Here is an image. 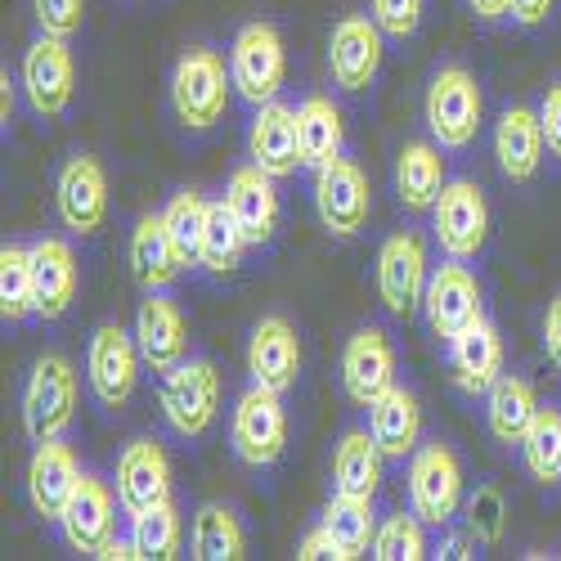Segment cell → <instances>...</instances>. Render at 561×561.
Wrapping results in <instances>:
<instances>
[{"mask_svg":"<svg viewBox=\"0 0 561 561\" xmlns=\"http://www.w3.org/2000/svg\"><path fill=\"white\" fill-rule=\"evenodd\" d=\"M382 445L373 432H346L333 449V490L351 499H373L382 485Z\"/></svg>","mask_w":561,"mask_h":561,"instance_id":"f546056e","label":"cell"},{"mask_svg":"<svg viewBox=\"0 0 561 561\" xmlns=\"http://www.w3.org/2000/svg\"><path fill=\"white\" fill-rule=\"evenodd\" d=\"M32 14H36V27L45 36H77L81 23H85V0H32Z\"/></svg>","mask_w":561,"mask_h":561,"instance_id":"b9f144b4","label":"cell"},{"mask_svg":"<svg viewBox=\"0 0 561 561\" xmlns=\"http://www.w3.org/2000/svg\"><path fill=\"white\" fill-rule=\"evenodd\" d=\"M139 342L135 333L117 329V323H104L90 337V351H85V378H90V391L104 409H122L130 396H135V382H139Z\"/></svg>","mask_w":561,"mask_h":561,"instance_id":"9c48e42d","label":"cell"},{"mask_svg":"<svg viewBox=\"0 0 561 561\" xmlns=\"http://www.w3.org/2000/svg\"><path fill=\"white\" fill-rule=\"evenodd\" d=\"M162 413L175 436L198 440L211 432L220 413V373L211 359H184L162 382Z\"/></svg>","mask_w":561,"mask_h":561,"instance_id":"5b68a950","label":"cell"},{"mask_svg":"<svg viewBox=\"0 0 561 561\" xmlns=\"http://www.w3.org/2000/svg\"><path fill=\"white\" fill-rule=\"evenodd\" d=\"M557 0H512V19H517L522 27H539L548 14H552Z\"/></svg>","mask_w":561,"mask_h":561,"instance_id":"7dc6e473","label":"cell"},{"mask_svg":"<svg viewBox=\"0 0 561 561\" xmlns=\"http://www.w3.org/2000/svg\"><path fill=\"white\" fill-rule=\"evenodd\" d=\"M194 557L198 561H239L248 557V535L229 507L207 503L194 517Z\"/></svg>","mask_w":561,"mask_h":561,"instance_id":"e575fe53","label":"cell"},{"mask_svg":"<svg viewBox=\"0 0 561 561\" xmlns=\"http://www.w3.org/2000/svg\"><path fill=\"white\" fill-rule=\"evenodd\" d=\"M180 535H184V526H180V512L171 499L130 517V539L145 561H171L180 552Z\"/></svg>","mask_w":561,"mask_h":561,"instance_id":"8d00e7d4","label":"cell"},{"mask_svg":"<svg viewBox=\"0 0 561 561\" xmlns=\"http://www.w3.org/2000/svg\"><path fill=\"white\" fill-rule=\"evenodd\" d=\"M117 503L122 499H113V490L100 477H81V485L72 490L64 517H59L68 548L85 552V557H100L117 535Z\"/></svg>","mask_w":561,"mask_h":561,"instance_id":"9a60e30c","label":"cell"},{"mask_svg":"<svg viewBox=\"0 0 561 561\" xmlns=\"http://www.w3.org/2000/svg\"><path fill=\"white\" fill-rule=\"evenodd\" d=\"M423 517L409 507L400 517H387L373 535V557L378 561H423L427 557V535H423Z\"/></svg>","mask_w":561,"mask_h":561,"instance_id":"ab89813d","label":"cell"},{"mask_svg":"<svg viewBox=\"0 0 561 561\" xmlns=\"http://www.w3.org/2000/svg\"><path fill=\"white\" fill-rule=\"evenodd\" d=\"M248 373L256 387L270 391H288L297 387V373H301V337L284 314H265L256 319L252 342H248Z\"/></svg>","mask_w":561,"mask_h":561,"instance_id":"e0dca14e","label":"cell"},{"mask_svg":"<svg viewBox=\"0 0 561 561\" xmlns=\"http://www.w3.org/2000/svg\"><path fill=\"white\" fill-rule=\"evenodd\" d=\"M225 203H229L233 216H239V225H243L252 248H261V243L274 239V229H278V194H274V175L270 171H261L256 162L252 167H239V171L229 175Z\"/></svg>","mask_w":561,"mask_h":561,"instance_id":"cb8c5ba5","label":"cell"},{"mask_svg":"<svg viewBox=\"0 0 561 561\" xmlns=\"http://www.w3.org/2000/svg\"><path fill=\"white\" fill-rule=\"evenodd\" d=\"M297 557H301V561H323V557L337 561V543L329 539V530H323V526H314V530L297 543Z\"/></svg>","mask_w":561,"mask_h":561,"instance_id":"bcb514c9","label":"cell"},{"mask_svg":"<svg viewBox=\"0 0 561 561\" xmlns=\"http://www.w3.org/2000/svg\"><path fill=\"white\" fill-rule=\"evenodd\" d=\"M162 220H167V229H171V239H175L184 265H198V256H203V229H207V203H203L194 190H180V194L167 203Z\"/></svg>","mask_w":561,"mask_h":561,"instance_id":"f35d334b","label":"cell"},{"mask_svg":"<svg viewBox=\"0 0 561 561\" xmlns=\"http://www.w3.org/2000/svg\"><path fill=\"white\" fill-rule=\"evenodd\" d=\"M117 499L130 517L171 499V458L158 440H130L117 454Z\"/></svg>","mask_w":561,"mask_h":561,"instance_id":"ffe728a7","label":"cell"},{"mask_svg":"<svg viewBox=\"0 0 561 561\" xmlns=\"http://www.w3.org/2000/svg\"><path fill=\"white\" fill-rule=\"evenodd\" d=\"M449 364H454L458 391L467 396H490V387L503 378V337L485 314L477 323H467L449 342Z\"/></svg>","mask_w":561,"mask_h":561,"instance_id":"603a6c76","label":"cell"},{"mask_svg":"<svg viewBox=\"0 0 561 561\" xmlns=\"http://www.w3.org/2000/svg\"><path fill=\"white\" fill-rule=\"evenodd\" d=\"M382 27L364 19V14H346L333 36H329V72L342 90H368L373 77L382 68Z\"/></svg>","mask_w":561,"mask_h":561,"instance_id":"2e32d148","label":"cell"},{"mask_svg":"<svg viewBox=\"0 0 561 561\" xmlns=\"http://www.w3.org/2000/svg\"><path fill=\"white\" fill-rule=\"evenodd\" d=\"M229 85H233V77L225 72V59L216 50L194 45V50L180 55V64L171 72V108L190 130H207L229 108Z\"/></svg>","mask_w":561,"mask_h":561,"instance_id":"6da1fadb","label":"cell"},{"mask_svg":"<svg viewBox=\"0 0 561 561\" xmlns=\"http://www.w3.org/2000/svg\"><path fill=\"white\" fill-rule=\"evenodd\" d=\"M248 233L239 225V216L229 211V203H207V229H203V256L198 265L211 270V274H229L243 265V252H248Z\"/></svg>","mask_w":561,"mask_h":561,"instance_id":"836d02e7","label":"cell"},{"mask_svg":"<svg viewBox=\"0 0 561 561\" xmlns=\"http://www.w3.org/2000/svg\"><path fill=\"white\" fill-rule=\"evenodd\" d=\"M427 278H432V261H427V243L417 233H391L378 252V297L391 314H413L423 306L427 293Z\"/></svg>","mask_w":561,"mask_h":561,"instance_id":"30bf717a","label":"cell"},{"mask_svg":"<svg viewBox=\"0 0 561 561\" xmlns=\"http://www.w3.org/2000/svg\"><path fill=\"white\" fill-rule=\"evenodd\" d=\"M368 207H373L368 180L351 158H337V162L314 171V211L329 233L355 239V233L368 225Z\"/></svg>","mask_w":561,"mask_h":561,"instance_id":"7c38bea8","label":"cell"},{"mask_svg":"<svg viewBox=\"0 0 561 561\" xmlns=\"http://www.w3.org/2000/svg\"><path fill=\"white\" fill-rule=\"evenodd\" d=\"M543 351L561 368V293L548 301V314H543Z\"/></svg>","mask_w":561,"mask_h":561,"instance_id":"f6af8a7d","label":"cell"},{"mask_svg":"<svg viewBox=\"0 0 561 561\" xmlns=\"http://www.w3.org/2000/svg\"><path fill=\"white\" fill-rule=\"evenodd\" d=\"M342 387L355 404H373L396 387V351L382 329H359L342 351Z\"/></svg>","mask_w":561,"mask_h":561,"instance_id":"ac0fdd59","label":"cell"},{"mask_svg":"<svg viewBox=\"0 0 561 561\" xmlns=\"http://www.w3.org/2000/svg\"><path fill=\"white\" fill-rule=\"evenodd\" d=\"M462 503V467L458 454L440 440L413 449L409 458V507L427 526H449V517Z\"/></svg>","mask_w":561,"mask_h":561,"instance_id":"52a82bcc","label":"cell"},{"mask_svg":"<svg viewBox=\"0 0 561 561\" xmlns=\"http://www.w3.org/2000/svg\"><path fill=\"white\" fill-rule=\"evenodd\" d=\"M368 432L387 458H413L417 436H423V404H417L413 391L391 387L387 396L368 404Z\"/></svg>","mask_w":561,"mask_h":561,"instance_id":"83f0119b","label":"cell"},{"mask_svg":"<svg viewBox=\"0 0 561 561\" xmlns=\"http://www.w3.org/2000/svg\"><path fill=\"white\" fill-rule=\"evenodd\" d=\"M319 526L329 530V539L337 543V561H355L364 552H373V499H351V494H333L323 507Z\"/></svg>","mask_w":561,"mask_h":561,"instance_id":"d6a6232c","label":"cell"},{"mask_svg":"<svg viewBox=\"0 0 561 561\" xmlns=\"http://www.w3.org/2000/svg\"><path fill=\"white\" fill-rule=\"evenodd\" d=\"M77 417V368L64 355H41L23 387V432L32 440H59Z\"/></svg>","mask_w":561,"mask_h":561,"instance_id":"3957f363","label":"cell"},{"mask_svg":"<svg viewBox=\"0 0 561 561\" xmlns=\"http://www.w3.org/2000/svg\"><path fill=\"white\" fill-rule=\"evenodd\" d=\"M432 220H436V243L449 261L481 256L485 233H490V203L472 180H449L432 207Z\"/></svg>","mask_w":561,"mask_h":561,"instance_id":"ba28073f","label":"cell"},{"mask_svg":"<svg viewBox=\"0 0 561 561\" xmlns=\"http://www.w3.org/2000/svg\"><path fill=\"white\" fill-rule=\"evenodd\" d=\"M55 207H59L64 229L77 233V239H85V233H95L104 225V216H108V175H104L100 158L77 153L59 167Z\"/></svg>","mask_w":561,"mask_h":561,"instance_id":"8fae6325","label":"cell"},{"mask_svg":"<svg viewBox=\"0 0 561 561\" xmlns=\"http://www.w3.org/2000/svg\"><path fill=\"white\" fill-rule=\"evenodd\" d=\"M81 467H77V454L59 440H36V454L27 462V499L36 507V517L45 522H59L64 507L72 499V490L81 485Z\"/></svg>","mask_w":561,"mask_h":561,"instance_id":"44dd1931","label":"cell"},{"mask_svg":"<svg viewBox=\"0 0 561 561\" xmlns=\"http://www.w3.org/2000/svg\"><path fill=\"white\" fill-rule=\"evenodd\" d=\"M507 530V503L499 485H477V494L467 499V535L477 543H499Z\"/></svg>","mask_w":561,"mask_h":561,"instance_id":"60d3db41","label":"cell"},{"mask_svg":"<svg viewBox=\"0 0 561 561\" xmlns=\"http://www.w3.org/2000/svg\"><path fill=\"white\" fill-rule=\"evenodd\" d=\"M32 278H36V314L64 319L77 297V256L64 239L32 243Z\"/></svg>","mask_w":561,"mask_h":561,"instance_id":"4316f807","label":"cell"},{"mask_svg":"<svg viewBox=\"0 0 561 561\" xmlns=\"http://www.w3.org/2000/svg\"><path fill=\"white\" fill-rule=\"evenodd\" d=\"M135 342L145 355V368L153 373H171L175 364L190 359V329H184L180 306L162 293H149V301L135 314Z\"/></svg>","mask_w":561,"mask_h":561,"instance_id":"7402d4cb","label":"cell"},{"mask_svg":"<svg viewBox=\"0 0 561 561\" xmlns=\"http://www.w3.org/2000/svg\"><path fill=\"white\" fill-rule=\"evenodd\" d=\"M248 153L261 171H270L274 180L293 175L297 167H306L301 158V126H297V108L288 104H261L256 117H252V130H248Z\"/></svg>","mask_w":561,"mask_h":561,"instance_id":"d6986e66","label":"cell"},{"mask_svg":"<svg viewBox=\"0 0 561 561\" xmlns=\"http://www.w3.org/2000/svg\"><path fill=\"white\" fill-rule=\"evenodd\" d=\"M539 417V396L526 378H512V373H503V378L490 387V409H485V423H490V436L499 445H522L530 423Z\"/></svg>","mask_w":561,"mask_h":561,"instance_id":"4dcf8cb0","label":"cell"},{"mask_svg":"<svg viewBox=\"0 0 561 561\" xmlns=\"http://www.w3.org/2000/svg\"><path fill=\"white\" fill-rule=\"evenodd\" d=\"M104 561H139V548H135V539H117L113 535V543L100 552Z\"/></svg>","mask_w":561,"mask_h":561,"instance_id":"681fc988","label":"cell"},{"mask_svg":"<svg viewBox=\"0 0 561 561\" xmlns=\"http://www.w3.org/2000/svg\"><path fill=\"white\" fill-rule=\"evenodd\" d=\"M297 126H301V158L306 167H329L342 158L346 149V117L333 100L323 95H310L301 108H297Z\"/></svg>","mask_w":561,"mask_h":561,"instance_id":"1f68e13d","label":"cell"},{"mask_svg":"<svg viewBox=\"0 0 561 561\" xmlns=\"http://www.w3.org/2000/svg\"><path fill=\"white\" fill-rule=\"evenodd\" d=\"M229 77H233V90H239L243 100H252L256 108L278 100V90L288 81L284 36L270 23H248L229 45Z\"/></svg>","mask_w":561,"mask_h":561,"instance_id":"277c9868","label":"cell"},{"mask_svg":"<svg viewBox=\"0 0 561 561\" xmlns=\"http://www.w3.org/2000/svg\"><path fill=\"white\" fill-rule=\"evenodd\" d=\"M373 23L391 41H409L423 23V0H373Z\"/></svg>","mask_w":561,"mask_h":561,"instance_id":"7bdbcfd3","label":"cell"},{"mask_svg":"<svg viewBox=\"0 0 561 561\" xmlns=\"http://www.w3.org/2000/svg\"><path fill=\"white\" fill-rule=\"evenodd\" d=\"M180 270H184V256H180V248L171 239L167 220L162 216H145L130 229V274H135V284L145 293H162L180 278Z\"/></svg>","mask_w":561,"mask_h":561,"instance_id":"484cf974","label":"cell"},{"mask_svg":"<svg viewBox=\"0 0 561 561\" xmlns=\"http://www.w3.org/2000/svg\"><path fill=\"white\" fill-rule=\"evenodd\" d=\"M23 90L41 117H64L77 95V68L64 36H36L23 55Z\"/></svg>","mask_w":561,"mask_h":561,"instance_id":"4fadbf2b","label":"cell"},{"mask_svg":"<svg viewBox=\"0 0 561 561\" xmlns=\"http://www.w3.org/2000/svg\"><path fill=\"white\" fill-rule=\"evenodd\" d=\"M445 158L427 139H409L396 158V194L404 203V211H432L440 190H445Z\"/></svg>","mask_w":561,"mask_h":561,"instance_id":"f1b7e54d","label":"cell"},{"mask_svg":"<svg viewBox=\"0 0 561 561\" xmlns=\"http://www.w3.org/2000/svg\"><path fill=\"white\" fill-rule=\"evenodd\" d=\"M229 445L248 467H274L288 449V409H284V391L270 387H248L233 404L229 417Z\"/></svg>","mask_w":561,"mask_h":561,"instance_id":"7a4b0ae2","label":"cell"},{"mask_svg":"<svg viewBox=\"0 0 561 561\" xmlns=\"http://www.w3.org/2000/svg\"><path fill=\"white\" fill-rule=\"evenodd\" d=\"M543 126H539V113L530 108H507L494 126V158H499V171L512 180V184H526L539 175V162H543Z\"/></svg>","mask_w":561,"mask_h":561,"instance_id":"d4e9b609","label":"cell"},{"mask_svg":"<svg viewBox=\"0 0 561 561\" xmlns=\"http://www.w3.org/2000/svg\"><path fill=\"white\" fill-rule=\"evenodd\" d=\"M467 5H472V14L485 19V23H499V19L512 14V0H467Z\"/></svg>","mask_w":561,"mask_h":561,"instance_id":"c3c4849f","label":"cell"},{"mask_svg":"<svg viewBox=\"0 0 561 561\" xmlns=\"http://www.w3.org/2000/svg\"><path fill=\"white\" fill-rule=\"evenodd\" d=\"M423 314L432 323V333L454 342L467 323L481 319V284L477 274L467 270V261H449L440 270H432L427 293H423Z\"/></svg>","mask_w":561,"mask_h":561,"instance_id":"5bb4252c","label":"cell"},{"mask_svg":"<svg viewBox=\"0 0 561 561\" xmlns=\"http://www.w3.org/2000/svg\"><path fill=\"white\" fill-rule=\"evenodd\" d=\"M0 314H5V323H23L27 314H36L32 248H19V243L0 248Z\"/></svg>","mask_w":561,"mask_h":561,"instance_id":"d590c367","label":"cell"},{"mask_svg":"<svg viewBox=\"0 0 561 561\" xmlns=\"http://www.w3.org/2000/svg\"><path fill=\"white\" fill-rule=\"evenodd\" d=\"M522 458H526V472L539 485L561 481V413L557 409H539V417L530 423V432L522 440Z\"/></svg>","mask_w":561,"mask_h":561,"instance_id":"74e56055","label":"cell"},{"mask_svg":"<svg viewBox=\"0 0 561 561\" xmlns=\"http://www.w3.org/2000/svg\"><path fill=\"white\" fill-rule=\"evenodd\" d=\"M481 108H485L481 104V85L467 68L449 64V68H440L432 77L423 113H427V126H432L440 149H467L472 145L477 130H481Z\"/></svg>","mask_w":561,"mask_h":561,"instance_id":"8992f818","label":"cell"},{"mask_svg":"<svg viewBox=\"0 0 561 561\" xmlns=\"http://www.w3.org/2000/svg\"><path fill=\"white\" fill-rule=\"evenodd\" d=\"M539 126H543V139H548V153L561 158V81L548 85V95L539 104Z\"/></svg>","mask_w":561,"mask_h":561,"instance_id":"ee69618b","label":"cell"}]
</instances>
